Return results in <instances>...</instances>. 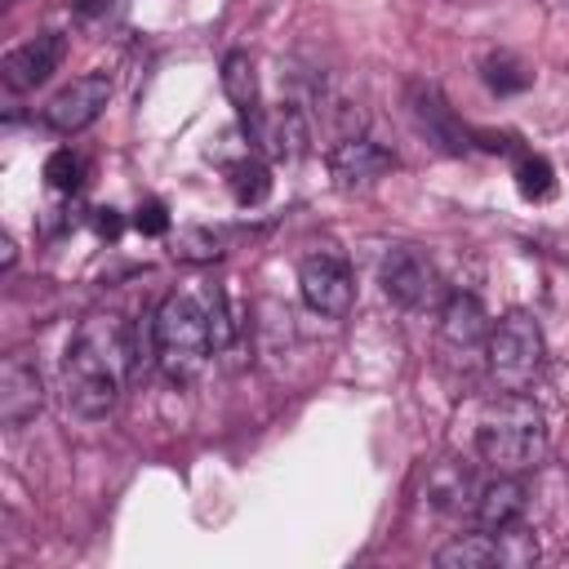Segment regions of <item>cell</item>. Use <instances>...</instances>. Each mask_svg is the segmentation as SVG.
I'll return each instance as SVG.
<instances>
[{"instance_id":"4","label":"cell","mask_w":569,"mask_h":569,"mask_svg":"<svg viewBox=\"0 0 569 569\" xmlns=\"http://www.w3.org/2000/svg\"><path fill=\"white\" fill-rule=\"evenodd\" d=\"M120 387H124V373L89 342V338H71L67 347V360H62V396H67V409L84 422H98L116 409L120 400Z\"/></svg>"},{"instance_id":"15","label":"cell","mask_w":569,"mask_h":569,"mask_svg":"<svg viewBox=\"0 0 569 569\" xmlns=\"http://www.w3.org/2000/svg\"><path fill=\"white\" fill-rule=\"evenodd\" d=\"M476 493H480V489H476V480H471V467H462L458 458L436 462L431 476H427V498H431L436 511H449V516L476 511Z\"/></svg>"},{"instance_id":"10","label":"cell","mask_w":569,"mask_h":569,"mask_svg":"<svg viewBox=\"0 0 569 569\" xmlns=\"http://www.w3.org/2000/svg\"><path fill=\"white\" fill-rule=\"evenodd\" d=\"M391 169H396V156L387 147L369 142V138H360V133L333 142V151H329V173H333V182L342 191H365Z\"/></svg>"},{"instance_id":"14","label":"cell","mask_w":569,"mask_h":569,"mask_svg":"<svg viewBox=\"0 0 569 569\" xmlns=\"http://www.w3.org/2000/svg\"><path fill=\"white\" fill-rule=\"evenodd\" d=\"M253 142H262V147H267L276 160H298V156L307 151V142H311L307 111H302L298 102H280V107L262 111Z\"/></svg>"},{"instance_id":"16","label":"cell","mask_w":569,"mask_h":569,"mask_svg":"<svg viewBox=\"0 0 569 569\" xmlns=\"http://www.w3.org/2000/svg\"><path fill=\"white\" fill-rule=\"evenodd\" d=\"M436 565L440 569H489V565H502V551H498V538L489 529H476V533L449 538L436 551Z\"/></svg>"},{"instance_id":"2","label":"cell","mask_w":569,"mask_h":569,"mask_svg":"<svg viewBox=\"0 0 569 569\" xmlns=\"http://www.w3.org/2000/svg\"><path fill=\"white\" fill-rule=\"evenodd\" d=\"M151 356L173 382L196 378L213 356L209 307H200L191 293H169L151 316Z\"/></svg>"},{"instance_id":"11","label":"cell","mask_w":569,"mask_h":569,"mask_svg":"<svg viewBox=\"0 0 569 569\" xmlns=\"http://www.w3.org/2000/svg\"><path fill=\"white\" fill-rule=\"evenodd\" d=\"M489 311L476 293H462L453 289L445 302H440V342L445 347H458V351H476L480 342H489Z\"/></svg>"},{"instance_id":"18","label":"cell","mask_w":569,"mask_h":569,"mask_svg":"<svg viewBox=\"0 0 569 569\" xmlns=\"http://www.w3.org/2000/svg\"><path fill=\"white\" fill-rule=\"evenodd\" d=\"M44 182H49L53 191H62V196L80 191V182H84V160H80L71 147H58V151L44 160Z\"/></svg>"},{"instance_id":"3","label":"cell","mask_w":569,"mask_h":569,"mask_svg":"<svg viewBox=\"0 0 569 569\" xmlns=\"http://www.w3.org/2000/svg\"><path fill=\"white\" fill-rule=\"evenodd\" d=\"M547 360V342H542V325L529 311H507L485 342V365L498 391H529L533 378L542 373Z\"/></svg>"},{"instance_id":"20","label":"cell","mask_w":569,"mask_h":569,"mask_svg":"<svg viewBox=\"0 0 569 569\" xmlns=\"http://www.w3.org/2000/svg\"><path fill=\"white\" fill-rule=\"evenodd\" d=\"M485 80H489V89H498V93H520V89H529V67L520 62V58H511V53H493L489 62H485Z\"/></svg>"},{"instance_id":"7","label":"cell","mask_w":569,"mask_h":569,"mask_svg":"<svg viewBox=\"0 0 569 569\" xmlns=\"http://www.w3.org/2000/svg\"><path fill=\"white\" fill-rule=\"evenodd\" d=\"M111 102V76L107 71H84L76 76L71 84H62L44 107H40V120L53 129V133H80L89 129Z\"/></svg>"},{"instance_id":"12","label":"cell","mask_w":569,"mask_h":569,"mask_svg":"<svg viewBox=\"0 0 569 569\" xmlns=\"http://www.w3.org/2000/svg\"><path fill=\"white\" fill-rule=\"evenodd\" d=\"M525 507H529V489H525V480L520 476H507V471H493V480L489 485H480V493H476V520H480V529H489V533H502V529H511L516 520H525Z\"/></svg>"},{"instance_id":"19","label":"cell","mask_w":569,"mask_h":569,"mask_svg":"<svg viewBox=\"0 0 569 569\" xmlns=\"http://www.w3.org/2000/svg\"><path fill=\"white\" fill-rule=\"evenodd\" d=\"M516 187H520V196L525 200H547L551 191H556V178H551V164L542 160V156H520L516 160Z\"/></svg>"},{"instance_id":"9","label":"cell","mask_w":569,"mask_h":569,"mask_svg":"<svg viewBox=\"0 0 569 569\" xmlns=\"http://www.w3.org/2000/svg\"><path fill=\"white\" fill-rule=\"evenodd\" d=\"M62 53H67V40L58 31H40L22 44H13L4 58H0V80L9 93H27L36 84H44L58 67H62Z\"/></svg>"},{"instance_id":"1","label":"cell","mask_w":569,"mask_h":569,"mask_svg":"<svg viewBox=\"0 0 569 569\" xmlns=\"http://www.w3.org/2000/svg\"><path fill=\"white\" fill-rule=\"evenodd\" d=\"M476 453L493 471L507 476H529L547 462L551 436L542 422V409L525 391H498L476 422Z\"/></svg>"},{"instance_id":"5","label":"cell","mask_w":569,"mask_h":569,"mask_svg":"<svg viewBox=\"0 0 569 569\" xmlns=\"http://www.w3.org/2000/svg\"><path fill=\"white\" fill-rule=\"evenodd\" d=\"M382 293L405 311H427L449 298L436 262L413 244H400L382 258Z\"/></svg>"},{"instance_id":"21","label":"cell","mask_w":569,"mask_h":569,"mask_svg":"<svg viewBox=\"0 0 569 569\" xmlns=\"http://www.w3.org/2000/svg\"><path fill=\"white\" fill-rule=\"evenodd\" d=\"M498 551H502V565H533L538 560V542L529 529H520V520L498 533Z\"/></svg>"},{"instance_id":"23","label":"cell","mask_w":569,"mask_h":569,"mask_svg":"<svg viewBox=\"0 0 569 569\" xmlns=\"http://www.w3.org/2000/svg\"><path fill=\"white\" fill-rule=\"evenodd\" d=\"M98 218H93V227L102 231V236H116L120 231V218H116V209H93Z\"/></svg>"},{"instance_id":"8","label":"cell","mask_w":569,"mask_h":569,"mask_svg":"<svg viewBox=\"0 0 569 569\" xmlns=\"http://www.w3.org/2000/svg\"><path fill=\"white\" fill-rule=\"evenodd\" d=\"M44 409V378L27 351H9L0 365V427L22 431Z\"/></svg>"},{"instance_id":"22","label":"cell","mask_w":569,"mask_h":569,"mask_svg":"<svg viewBox=\"0 0 569 569\" xmlns=\"http://www.w3.org/2000/svg\"><path fill=\"white\" fill-rule=\"evenodd\" d=\"M133 227H138L142 236H164V231H169V209H164L160 200H142L138 213H133Z\"/></svg>"},{"instance_id":"24","label":"cell","mask_w":569,"mask_h":569,"mask_svg":"<svg viewBox=\"0 0 569 569\" xmlns=\"http://www.w3.org/2000/svg\"><path fill=\"white\" fill-rule=\"evenodd\" d=\"M0 249H4V253H0V262H4V271H9V267H13V258H18V253H13V240L4 236V244H0Z\"/></svg>"},{"instance_id":"17","label":"cell","mask_w":569,"mask_h":569,"mask_svg":"<svg viewBox=\"0 0 569 569\" xmlns=\"http://www.w3.org/2000/svg\"><path fill=\"white\" fill-rule=\"evenodd\" d=\"M227 187H231V196H236V204H262L267 196H271V169L262 164V160H253V156H244V160H236L231 169H227Z\"/></svg>"},{"instance_id":"13","label":"cell","mask_w":569,"mask_h":569,"mask_svg":"<svg viewBox=\"0 0 569 569\" xmlns=\"http://www.w3.org/2000/svg\"><path fill=\"white\" fill-rule=\"evenodd\" d=\"M222 93L240 116V129L253 138L258 120H262V98H258V67L244 49H227L222 53Z\"/></svg>"},{"instance_id":"6","label":"cell","mask_w":569,"mask_h":569,"mask_svg":"<svg viewBox=\"0 0 569 569\" xmlns=\"http://www.w3.org/2000/svg\"><path fill=\"white\" fill-rule=\"evenodd\" d=\"M298 293L316 316L342 320L356 302V276L338 253H307L298 262Z\"/></svg>"}]
</instances>
